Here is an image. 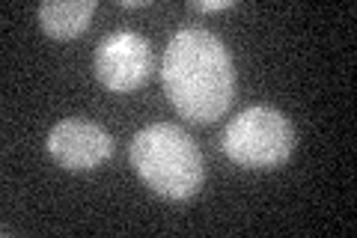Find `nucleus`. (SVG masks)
<instances>
[{"label": "nucleus", "instance_id": "obj_3", "mask_svg": "<svg viewBox=\"0 0 357 238\" xmlns=\"http://www.w3.org/2000/svg\"><path fill=\"white\" fill-rule=\"evenodd\" d=\"M220 146L229 161L250 170H271L289 161L295 149V128L286 113L268 105L241 110L220 134Z\"/></svg>", "mask_w": 357, "mask_h": 238}, {"label": "nucleus", "instance_id": "obj_7", "mask_svg": "<svg viewBox=\"0 0 357 238\" xmlns=\"http://www.w3.org/2000/svg\"><path fill=\"white\" fill-rule=\"evenodd\" d=\"M227 6H232V0H197V3H191V9H199V13H218Z\"/></svg>", "mask_w": 357, "mask_h": 238}, {"label": "nucleus", "instance_id": "obj_1", "mask_svg": "<svg viewBox=\"0 0 357 238\" xmlns=\"http://www.w3.org/2000/svg\"><path fill=\"white\" fill-rule=\"evenodd\" d=\"M161 81L178 117L191 122H215L236 98L232 57L215 33L178 30L161 60Z\"/></svg>", "mask_w": 357, "mask_h": 238}, {"label": "nucleus", "instance_id": "obj_6", "mask_svg": "<svg viewBox=\"0 0 357 238\" xmlns=\"http://www.w3.org/2000/svg\"><path fill=\"white\" fill-rule=\"evenodd\" d=\"M96 0H48L39 6V24L51 39L69 42L89 27Z\"/></svg>", "mask_w": 357, "mask_h": 238}, {"label": "nucleus", "instance_id": "obj_4", "mask_svg": "<svg viewBox=\"0 0 357 238\" xmlns=\"http://www.w3.org/2000/svg\"><path fill=\"white\" fill-rule=\"evenodd\" d=\"M155 69L149 42L134 30H119L96 48V77L110 93H131L149 81Z\"/></svg>", "mask_w": 357, "mask_h": 238}, {"label": "nucleus", "instance_id": "obj_2", "mask_svg": "<svg viewBox=\"0 0 357 238\" xmlns=\"http://www.w3.org/2000/svg\"><path fill=\"white\" fill-rule=\"evenodd\" d=\"M131 167L164 200H191L206 179L203 155L194 137L170 122H155L134 134Z\"/></svg>", "mask_w": 357, "mask_h": 238}, {"label": "nucleus", "instance_id": "obj_5", "mask_svg": "<svg viewBox=\"0 0 357 238\" xmlns=\"http://www.w3.org/2000/svg\"><path fill=\"white\" fill-rule=\"evenodd\" d=\"M48 155L72 173H84V170H96L114 155V137L98 122L69 117L48 131Z\"/></svg>", "mask_w": 357, "mask_h": 238}]
</instances>
